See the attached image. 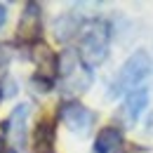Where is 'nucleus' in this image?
I'll return each instance as SVG.
<instances>
[{"label": "nucleus", "instance_id": "39448f33", "mask_svg": "<svg viewBox=\"0 0 153 153\" xmlns=\"http://www.w3.org/2000/svg\"><path fill=\"white\" fill-rule=\"evenodd\" d=\"M42 33V12H40L38 2H28L21 12L19 26H17V36L24 42H36Z\"/></svg>", "mask_w": 153, "mask_h": 153}, {"label": "nucleus", "instance_id": "9b49d317", "mask_svg": "<svg viewBox=\"0 0 153 153\" xmlns=\"http://www.w3.org/2000/svg\"><path fill=\"white\" fill-rule=\"evenodd\" d=\"M90 82H92V73L80 66L78 71H73L71 76L64 78V90H66L68 94H80V92H85V90L90 87Z\"/></svg>", "mask_w": 153, "mask_h": 153}, {"label": "nucleus", "instance_id": "f257e3e1", "mask_svg": "<svg viewBox=\"0 0 153 153\" xmlns=\"http://www.w3.org/2000/svg\"><path fill=\"white\" fill-rule=\"evenodd\" d=\"M80 61L90 68L101 66L108 57V24L101 19L82 24L80 33V47H78Z\"/></svg>", "mask_w": 153, "mask_h": 153}, {"label": "nucleus", "instance_id": "423d86ee", "mask_svg": "<svg viewBox=\"0 0 153 153\" xmlns=\"http://www.w3.org/2000/svg\"><path fill=\"white\" fill-rule=\"evenodd\" d=\"M31 61L38 66V78L52 82V78L59 73V57L45 45V42H33L31 47Z\"/></svg>", "mask_w": 153, "mask_h": 153}, {"label": "nucleus", "instance_id": "20e7f679", "mask_svg": "<svg viewBox=\"0 0 153 153\" xmlns=\"http://www.w3.org/2000/svg\"><path fill=\"white\" fill-rule=\"evenodd\" d=\"M26 123H28V106L26 104H19L10 118L2 123V130H5V137H7V144L14 153H19L24 146H26Z\"/></svg>", "mask_w": 153, "mask_h": 153}, {"label": "nucleus", "instance_id": "9d476101", "mask_svg": "<svg viewBox=\"0 0 153 153\" xmlns=\"http://www.w3.org/2000/svg\"><path fill=\"white\" fill-rule=\"evenodd\" d=\"M78 31H82V21H80V17L71 14V12H68V14H61V17L54 21V38L61 40V42L71 40Z\"/></svg>", "mask_w": 153, "mask_h": 153}, {"label": "nucleus", "instance_id": "f03ea898", "mask_svg": "<svg viewBox=\"0 0 153 153\" xmlns=\"http://www.w3.org/2000/svg\"><path fill=\"white\" fill-rule=\"evenodd\" d=\"M151 68V61H149V54L144 50H137L132 57L123 64V68L118 71V76L113 78L111 82V97H120V94H130L137 90V85L146 78Z\"/></svg>", "mask_w": 153, "mask_h": 153}, {"label": "nucleus", "instance_id": "7ed1b4c3", "mask_svg": "<svg viewBox=\"0 0 153 153\" xmlns=\"http://www.w3.org/2000/svg\"><path fill=\"white\" fill-rule=\"evenodd\" d=\"M59 118H61V123L73 134H78V137H87L90 130H92V125H94V113H92L87 106L78 104V101L64 104L61 111H59Z\"/></svg>", "mask_w": 153, "mask_h": 153}, {"label": "nucleus", "instance_id": "ddd939ff", "mask_svg": "<svg viewBox=\"0 0 153 153\" xmlns=\"http://www.w3.org/2000/svg\"><path fill=\"white\" fill-rule=\"evenodd\" d=\"M2 149H5V146H2V139H0V153H2Z\"/></svg>", "mask_w": 153, "mask_h": 153}, {"label": "nucleus", "instance_id": "0eeeda50", "mask_svg": "<svg viewBox=\"0 0 153 153\" xmlns=\"http://www.w3.org/2000/svg\"><path fill=\"white\" fill-rule=\"evenodd\" d=\"M52 146H54V125L52 120H40L31 137L28 153H52Z\"/></svg>", "mask_w": 153, "mask_h": 153}, {"label": "nucleus", "instance_id": "f8f14e48", "mask_svg": "<svg viewBox=\"0 0 153 153\" xmlns=\"http://www.w3.org/2000/svg\"><path fill=\"white\" fill-rule=\"evenodd\" d=\"M5 19H7V10H5V5H0V28H2Z\"/></svg>", "mask_w": 153, "mask_h": 153}, {"label": "nucleus", "instance_id": "4468645a", "mask_svg": "<svg viewBox=\"0 0 153 153\" xmlns=\"http://www.w3.org/2000/svg\"><path fill=\"white\" fill-rule=\"evenodd\" d=\"M0 97H2V92H0Z\"/></svg>", "mask_w": 153, "mask_h": 153}, {"label": "nucleus", "instance_id": "6e6552de", "mask_svg": "<svg viewBox=\"0 0 153 153\" xmlns=\"http://www.w3.org/2000/svg\"><path fill=\"white\" fill-rule=\"evenodd\" d=\"M146 104H149V92H146L144 87H137V90L130 92L127 99H125V106H123V120H125L127 125H134V123L139 120V115L144 113Z\"/></svg>", "mask_w": 153, "mask_h": 153}, {"label": "nucleus", "instance_id": "1a4fd4ad", "mask_svg": "<svg viewBox=\"0 0 153 153\" xmlns=\"http://www.w3.org/2000/svg\"><path fill=\"white\" fill-rule=\"evenodd\" d=\"M120 146H123V132L118 127H104L94 139L97 153H115Z\"/></svg>", "mask_w": 153, "mask_h": 153}]
</instances>
